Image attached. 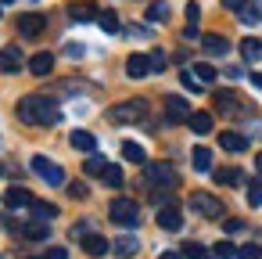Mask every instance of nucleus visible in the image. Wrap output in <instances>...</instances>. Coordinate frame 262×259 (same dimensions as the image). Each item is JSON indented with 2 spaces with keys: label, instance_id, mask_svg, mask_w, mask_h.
Returning a JSON list of instances; mask_svg holds the SVG:
<instances>
[{
  "label": "nucleus",
  "instance_id": "nucleus-1",
  "mask_svg": "<svg viewBox=\"0 0 262 259\" xmlns=\"http://www.w3.org/2000/svg\"><path fill=\"white\" fill-rule=\"evenodd\" d=\"M15 115L29 126H54L61 119V108L51 101V97H40V94H29L15 105Z\"/></svg>",
  "mask_w": 262,
  "mask_h": 259
},
{
  "label": "nucleus",
  "instance_id": "nucleus-2",
  "mask_svg": "<svg viewBox=\"0 0 262 259\" xmlns=\"http://www.w3.org/2000/svg\"><path fill=\"white\" fill-rule=\"evenodd\" d=\"M144 115H147V101H144V97H129V101H119V105L108 108V119L119 123V126H126V123H140Z\"/></svg>",
  "mask_w": 262,
  "mask_h": 259
},
{
  "label": "nucleus",
  "instance_id": "nucleus-3",
  "mask_svg": "<svg viewBox=\"0 0 262 259\" xmlns=\"http://www.w3.org/2000/svg\"><path fill=\"white\" fill-rule=\"evenodd\" d=\"M108 216H112L119 227H126V230H133V227L140 223V209H137V202H133V198H112Z\"/></svg>",
  "mask_w": 262,
  "mask_h": 259
},
{
  "label": "nucleus",
  "instance_id": "nucleus-4",
  "mask_svg": "<svg viewBox=\"0 0 262 259\" xmlns=\"http://www.w3.org/2000/svg\"><path fill=\"white\" fill-rule=\"evenodd\" d=\"M187 205H190V212H198V216H205V220H219V216H223V202H219L215 194H208V191H194V194L187 198Z\"/></svg>",
  "mask_w": 262,
  "mask_h": 259
},
{
  "label": "nucleus",
  "instance_id": "nucleus-5",
  "mask_svg": "<svg viewBox=\"0 0 262 259\" xmlns=\"http://www.w3.org/2000/svg\"><path fill=\"white\" fill-rule=\"evenodd\" d=\"M144 176H147V187L155 191V187H176V169L169 166V162H147L144 166Z\"/></svg>",
  "mask_w": 262,
  "mask_h": 259
},
{
  "label": "nucleus",
  "instance_id": "nucleus-6",
  "mask_svg": "<svg viewBox=\"0 0 262 259\" xmlns=\"http://www.w3.org/2000/svg\"><path fill=\"white\" fill-rule=\"evenodd\" d=\"M29 166H33V173H40L51 187H61V184H65V169H61L58 162H51L47 155H33V162H29Z\"/></svg>",
  "mask_w": 262,
  "mask_h": 259
},
{
  "label": "nucleus",
  "instance_id": "nucleus-7",
  "mask_svg": "<svg viewBox=\"0 0 262 259\" xmlns=\"http://www.w3.org/2000/svg\"><path fill=\"white\" fill-rule=\"evenodd\" d=\"M194 112H190V101L187 97H180V94H169L165 97V123L169 126H176V123H187Z\"/></svg>",
  "mask_w": 262,
  "mask_h": 259
},
{
  "label": "nucleus",
  "instance_id": "nucleus-8",
  "mask_svg": "<svg viewBox=\"0 0 262 259\" xmlns=\"http://www.w3.org/2000/svg\"><path fill=\"white\" fill-rule=\"evenodd\" d=\"M43 29H47V15H40V11L18 15V36H26V40H36Z\"/></svg>",
  "mask_w": 262,
  "mask_h": 259
},
{
  "label": "nucleus",
  "instance_id": "nucleus-9",
  "mask_svg": "<svg viewBox=\"0 0 262 259\" xmlns=\"http://www.w3.org/2000/svg\"><path fill=\"white\" fill-rule=\"evenodd\" d=\"M155 69H151V58L147 54H129L126 58V76L129 79H144V76H151Z\"/></svg>",
  "mask_w": 262,
  "mask_h": 259
},
{
  "label": "nucleus",
  "instance_id": "nucleus-10",
  "mask_svg": "<svg viewBox=\"0 0 262 259\" xmlns=\"http://www.w3.org/2000/svg\"><path fill=\"white\" fill-rule=\"evenodd\" d=\"M215 108H219L223 115H241V112H244V105H241V97H237L233 90H219V94H215Z\"/></svg>",
  "mask_w": 262,
  "mask_h": 259
},
{
  "label": "nucleus",
  "instance_id": "nucleus-11",
  "mask_svg": "<svg viewBox=\"0 0 262 259\" xmlns=\"http://www.w3.org/2000/svg\"><path fill=\"white\" fill-rule=\"evenodd\" d=\"M33 202H36V198H33L26 187H8V191H4V205H8V209H33Z\"/></svg>",
  "mask_w": 262,
  "mask_h": 259
},
{
  "label": "nucleus",
  "instance_id": "nucleus-12",
  "mask_svg": "<svg viewBox=\"0 0 262 259\" xmlns=\"http://www.w3.org/2000/svg\"><path fill=\"white\" fill-rule=\"evenodd\" d=\"M201 47H205V54L223 58V54L230 51V40H226V36H219V33H205V36H201Z\"/></svg>",
  "mask_w": 262,
  "mask_h": 259
},
{
  "label": "nucleus",
  "instance_id": "nucleus-13",
  "mask_svg": "<svg viewBox=\"0 0 262 259\" xmlns=\"http://www.w3.org/2000/svg\"><path fill=\"white\" fill-rule=\"evenodd\" d=\"M158 227H162V230H180V227H183V212H180L176 205H162V209H158Z\"/></svg>",
  "mask_w": 262,
  "mask_h": 259
},
{
  "label": "nucleus",
  "instance_id": "nucleus-14",
  "mask_svg": "<svg viewBox=\"0 0 262 259\" xmlns=\"http://www.w3.org/2000/svg\"><path fill=\"white\" fill-rule=\"evenodd\" d=\"M83 252H86V255H94V259H101L104 252H112V241H108V237H101V234H86V237H83Z\"/></svg>",
  "mask_w": 262,
  "mask_h": 259
},
{
  "label": "nucleus",
  "instance_id": "nucleus-15",
  "mask_svg": "<svg viewBox=\"0 0 262 259\" xmlns=\"http://www.w3.org/2000/svg\"><path fill=\"white\" fill-rule=\"evenodd\" d=\"M112 252H115L119 259H133V255L140 252V241H137L133 234H122L119 241H112Z\"/></svg>",
  "mask_w": 262,
  "mask_h": 259
},
{
  "label": "nucleus",
  "instance_id": "nucleus-16",
  "mask_svg": "<svg viewBox=\"0 0 262 259\" xmlns=\"http://www.w3.org/2000/svg\"><path fill=\"white\" fill-rule=\"evenodd\" d=\"M219 148H223V151H244V148H248V137L237 133V130H223V133H219Z\"/></svg>",
  "mask_w": 262,
  "mask_h": 259
},
{
  "label": "nucleus",
  "instance_id": "nucleus-17",
  "mask_svg": "<svg viewBox=\"0 0 262 259\" xmlns=\"http://www.w3.org/2000/svg\"><path fill=\"white\" fill-rule=\"evenodd\" d=\"M22 69V51L18 47H4V51H0V72H18Z\"/></svg>",
  "mask_w": 262,
  "mask_h": 259
},
{
  "label": "nucleus",
  "instance_id": "nucleus-18",
  "mask_svg": "<svg viewBox=\"0 0 262 259\" xmlns=\"http://www.w3.org/2000/svg\"><path fill=\"white\" fill-rule=\"evenodd\" d=\"M51 69H54V54H47V51H40V54L29 58V72L33 76H51Z\"/></svg>",
  "mask_w": 262,
  "mask_h": 259
},
{
  "label": "nucleus",
  "instance_id": "nucleus-19",
  "mask_svg": "<svg viewBox=\"0 0 262 259\" xmlns=\"http://www.w3.org/2000/svg\"><path fill=\"white\" fill-rule=\"evenodd\" d=\"M187 126H190L198 137H205V133H212V115H208V112H194V115L187 119Z\"/></svg>",
  "mask_w": 262,
  "mask_h": 259
},
{
  "label": "nucleus",
  "instance_id": "nucleus-20",
  "mask_svg": "<svg viewBox=\"0 0 262 259\" xmlns=\"http://www.w3.org/2000/svg\"><path fill=\"white\" fill-rule=\"evenodd\" d=\"M69 144H72L76 151H94V148H97V141H94V133H86V130H72V137H69Z\"/></svg>",
  "mask_w": 262,
  "mask_h": 259
},
{
  "label": "nucleus",
  "instance_id": "nucleus-21",
  "mask_svg": "<svg viewBox=\"0 0 262 259\" xmlns=\"http://www.w3.org/2000/svg\"><path fill=\"white\" fill-rule=\"evenodd\" d=\"M47 234H51V223H43V220H33L22 227V237H29V241H43Z\"/></svg>",
  "mask_w": 262,
  "mask_h": 259
},
{
  "label": "nucleus",
  "instance_id": "nucleus-22",
  "mask_svg": "<svg viewBox=\"0 0 262 259\" xmlns=\"http://www.w3.org/2000/svg\"><path fill=\"white\" fill-rule=\"evenodd\" d=\"M241 54H244V62H262V40L258 36L241 40Z\"/></svg>",
  "mask_w": 262,
  "mask_h": 259
},
{
  "label": "nucleus",
  "instance_id": "nucleus-23",
  "mask_svg": "<svg viewBox=\"0 0 262 259\" xmlns=\"http://www.w3.org/2000/svg\"><path fill=\"white\" fill-rule=\"evenodd\" d=\"M69 15H72V22H94L101 11H97V8H90V4H72V8H69Z\"/></svg>",
  "mask_w": 262,
  "mask_h": 259
},
{
  "label": "nucleus",
  "instance_id": "nucleus-24",
  "mask_svg": "<svg viewBox=\"0 0 262 259\" xmlns=\"http://www.w3.org/2000/svg\"><path fill=\"white\" fill-rule=\"evenodd\" d=\"M122 158H129V162H137V166H147L144 148H140V144H133V141H126V144H122Z\"/></svg>",
  "mask_w": 262,
  "mask_h": 259
},
{
  "label": "nucleus",
  "instance_id": "nucleus-25",
  "mask_svg": "<svg viewBox=\"0 0 262 259\" xmlns=\"http://www.w3.org/2000/svg\"><path fill=\"white\" fill-rule=\"evenodd\" d=\"M190 162H194V169H198V173H208V169H212V151H208V148H194Z\"/></svg>",
  "mask_w": 262,
  "mask_h": 259
},
{
  "label": "nucleus",
  "instance_id": "nucleus-26",
  "mask_svg": "<svg viewBox=\"0 0 262 259\" xmlns=\"http://www.w3.org/2000/svg\"><path fill=\"white\" fill-rule=\"evenodd\" d=\"M169 18V4H165V0H155V4H147V22H165Z\"/></svg>",
  "mask_w": 262,
  "mask_h": 259
},
{
  "label": "nucleus",
  "instance_id": "nucleus-27",
  "mask_svg": "<svg viewBox=\"0 0 262 259\" xmlns=\"http://www.w3.org/2000/svg\"><path fill=\"white\" fill-rule=\"evenodd\" d=\"M33 216L43 220V223H51V220L58 216V205H51V202H33Z\"/></svg>",
  "mask_w": 262,
  "mask_h": 259
},
{
  "label": "nucleus",
  "instance_id": "nucleus-28",
  "mask_svg": "<svg viewBox=\"0 0 262 259\" xmlns=\"http://www.w3.org/2000/svg\"><path fill=\"white\" fill-rule=\"evenodd\" d=\"M183 259H212V252L205 245H198V241H187L183 245Z\"/></svg>",
  "mask_w": 262,
  "mask_h": 259
},
{
  "label": "nucleus",
  "instance_id": "nucleus-29",
  "mask_svg": "<svg viewBox=\"0 0 262 259\" xmlns=\"http://www.w3.org/2000/svg\"><path fill=\"white\" fill-rule=\"evenodd\" d=\"M97 26H101L104 33H119V18H115V11H101V15H97Z\"/></svg>",
  "mask_w": 262,
  "mask_h": 259
},
{
  "label": "nucleus",
  "instance_id": "nucleus-30",
  "mask_svg": "<svg viewBox=\"0 0 262 259\" xmlns=\"http://www.w3.org/2000/svg\"><path fill=\"white\" fill-rule=\"evenodd\" d=\"M190 72H194V76H198V79H201V83H205V87H208V83H212V79H215V69H212V65H208V62H198V65H194V69H190Z\"/></svg>",
  "mask_w": 262,
  "mask_h": 259
},
{
  "label": "nucleus",
  "instance_id": "nucleus-31",
  "mask_svg": "<svg viewBox=\"0 0 262 259\" xmlns=\"http://www.w3.org/2000/svg\"><path fill=\"white\" fill-rule=\"evenodd\" d=\"M83 169H86V173H90V176H104V169H108V162H104V158H101V155H90V158H86V166H83Z\"/></svg>",
  "mask_w": 262,
  "mask_h": 259
},
{
  "label": "nucleus",
  "instance_id": "nucleus-32",
  "mask_svg": "<svg viewBox=\"0 0 262 259\" xmlns=\"http://www.w3.org/2000/svg\"><path fill=\"white\" fill-rule=\"evenodd\" d=\"M212 176H215V184H241V180H244L237 169H215Z\"/></svg>",
  "mask_w": 262,
  "mask_h": 259
},
{
  "label": "nucleus",
  "instance_id": "nucleus-33",
  "mask_svg": "<svg viewBox=\"0 0 262 259\" xmlns=\"http://www.w3.org/2000/svg\"><path fill=\"white\" fill-rule=\"evenodd\" d=\"M248 205H251V209L262 205V180H251V184H248Z\"/></svg>",
  "mask_w": 262,
  "mask_h": 259
},
{
  "label": "nucleus",
  "instance_id": "nucleus-34",
  "mask_svg": "<svg viewBox=\"0 0 262 259\" xmlns=\"http://www.w3.org/2000/svg\"><path fill=\"white\" fill-rule=\"evenodd\" d=\"M104 184H108V187H122V169H119V166H108V169H104Z\"/></svg>",
  "mask_w": 262,
  "mask_h": 259
},
{
  "label": "nucleus",
  "instance_id": "nucleus-35",
  "mask_svg": "<svg viewBox=\"0 0 262 259\" xmlns=\"http://www.w3.org/2000/svg\"><path fill=\"white\" fill-rule=\"evenodd\" d=\"M180 79H183V87H187V90H205V83H201L190 69H187V72H180Z\"/></svg>",
  "mask_w": 262,
  "mask_h": 259
},
{
  "label": "nucleus",
  "instance_id": "nucleus-36",
  "mask_svg": "<svg viewBox=\"0 0 262 259\" xmlns=\"http://www.w3.org/2000/svg\"><path fill=\"white\" fill-rule=\"evenodd\" d=\"M212 255H219V259H233V255H237V248H233L230 241H219V245L212 248Z\"/></svg>",
  "mask_w": 262,
  "mask_h": 259
},
{
  "label": "nucleus",
  "instance_id": "nucleus-37",
  "mask_svg": "<svg viewBox=\"0 0 262 259\" xmlns=\"http://www.w3.org/2000/svg\"><path fill=\"white\" fill-rule=\"evenodd\" d=\"M147 58H151V69H155V72H162V69L169 65V58H165V51H151Z\"/></svg>",
  "mask_w": 262,
  "mask_h": 259
},
{
  "label": "nucleus",
  "instance_id": "nucleus-38",
  "mask_svg": "<svg viewBox=\"0 0 262 259\" xmlns=\"http://www.w3.org/2000/svg\"><path fill=\"white\" fill-rule=\"evenodd\" d=\"M237 259H262V248L258 245H244V248H237Z\"/></svg>",
  "mask_w": 262,
  "mask_h": 259
},
{
  "label": "nucleus",
  "instance_id": "nucleus-39",
  "mask_svg": "<svg viewBox=\"0 0 262 259\" xmlns=\"http://www.w3.org/2000/svg\"><path fill=\"white\" fill-rule=\"evenodd\" d=\"M237 18H241V22H244V26H255V22H258V11H255V8H251V4H248V8H244V11H241V15H237Z\"/></svg>",
  "mask_w": 262,
  "mask_h": 259
},
{
  "label": "nucleus",
  "instance_id": "nucleus-40",
  "mask_svg": "<svg viewBox=\"0 0 262 259\" xmlns=\"http://www.w3.org/2000/svg\"><path fill=\"white\" fill-rule=\"evenodd\" d=\"M183 15H187V26H198V18H201V8H198V4H187V11H183Z\"/></svg>",
  "mask_w": 262,
  "mask_h": 259
},
{
  "label": "nucleus",
  "instance_id": "nucleus-41",
  "mask_svg": "<svg viewBox=\"0 0 262 259\" xmlns=\"http://www.w3.org/2000/svg\"><path fill=\"white\" fill-rule=\"evenodd\" d=\"M69 194H72V198H86V184H83V180L69 184Z\"/></svg>",
  "mask_w": 262,
  "mask_h": 259
},
{
  "label": "nucleus",
  "instance_id": "nucleus-42",
  "mask_svg": "<svg viewBox=\"0 0 262 259\" xmlns=\"http://www.w3.org/2000/svg\"><path fill=\"white\" fill-rule=\"evenodd\" d=\"M223 8H226V11H237V15H241V11L248 8V0H223Z\"/></svg>",
  "mask_w": 262,
  "mask_h": 259
},
{
  "label": "nucleus",
  "instance_id": "nucleus-43",
  "mask_svg": "<svg viewBox=\"0 0 262 259\" xmlns=\"http://www.w3.org/2000/svg\"><path fill=\"white\" fill-rule=\"evenodd\" d=\"M65 54H69V58H83V54H86V47H83V44H69V47H65Z\"/></svg>",
  "mask_w": 262,
  "mask_h": 259
},
{
  "label": "nucleus",
  "instance_id": "nucleus-44",
  "mask_svg": "<svg viewBox=\"0 0 262 259\" xmlns=\"http://www.w3.org/2000/svg\"><path fill=\"white\" fill-rule=\"evenodd\" d=\"M43 259H69V252H65V248H51Z\"/></svg>",
  "mask_w": 262,
  "mask_h": 259
},
{
  "label": "nucleus",
  "instance_id": "nucleus-45",
  "mask_svg": "<svg viewBox=\"0 0 262 259\" xmlns=\"http://www.w3.org/2000/svg\"><path fill=\"white\" fill-rule=\"evenodd\" d=\"M226 76H230V79H241V76H244V69H241V65H230V69H226Z\"/></svg>",
  "mask_w": 262,
  "mask_h": 259
},
{
  "label": "nucleus",
  "instance_id": "nucleus-46",
  "mask_svg": "<svg viewBox=\"0 0 262 259\" xmlns=\"http://www.w3.org/2000/svg\"><path fill=\"white\" fill-rule=\"evenodd\" d=\"M158 259H183V252H162Z\"/></svg>",
  "mask_w": 262,
  "mask_h": 259
},
{
  "label": "nucleus",
  "instance_id": "nucleus-47",
  "mask_svg": "<svg viewBox=\"0 0 262 259\" xmlns=\"http://www.w3.org/2000/svg\"><path fill=\"white\" fill-rule=\"evenodd\" d=\"M251 83H255V87L262 90V72H251Z\"/></svg>",
  "mask_w": 262,
  "mask_h": 259
},
{
  "label": "nucleus",
  "instance_id": "nucleus-48",
  "mask_svg": "<svg viewBox=\"0 0 262 259\" xmlns=\"http://www.w3.org/2000/svg\"><path fill=\"white\" fill-rule=\"evenodd\" d=\"M255 169H258V173H262V151H258V155H255Z\"/></svg>",
  "mask_w": 262,
  "mask_h": 259
},
{
  "label": "nucleus",
  "instance_id": "nucleus-49",
  "mask_svg": "<svg viewBox=\"0 0 262 259\" xmlns=\"http://www.w3.org/2000/svg\"><path fill=\"white\" fill-rule=\"evenodd\" d=\"M26 259H43V255H26Z\"/></svg>",
  "mask_w": 262,
  "mask_h": 259
},
{
  "label": "nucleus",
  "instance_id": "nucleus-50",
  "mask_svg": "<svg viewBox=\"0 0 262 259\" xmlns=\"http://www.w3.org/2000/svg\"><path fill=\"white\" fill-rule=\"evenodd\" d=\"M0 4H8V0H0Z\"/></svg>",
  "mask_w": 262,
  "mask_h": 259
},
{
  "label": "nucleus",
  "instance_id": "nucleus-51",
  "mask_svg": "<svg viewBox=\"0 0 262 259\" xmlns=\"http://www.w3.org/2000/svg\"><path fill=\"white\" fill-rule=\"evenodd\" d=\"M0 15H4V11H0Z\"/></svg>",
  "mask_w": 262,
  "mask_h": 259
}]
</instances>
